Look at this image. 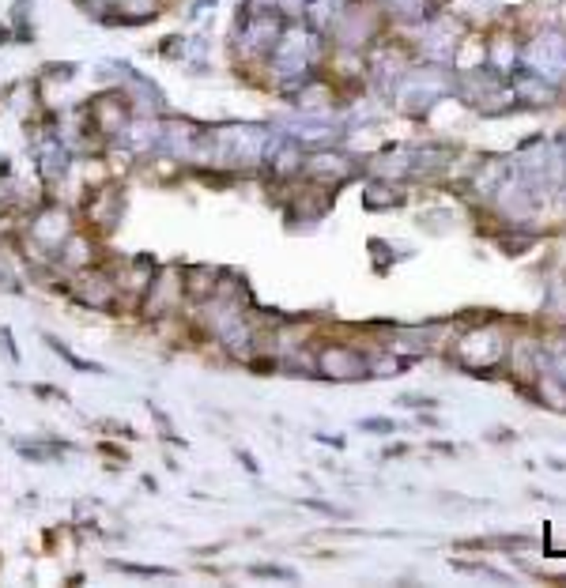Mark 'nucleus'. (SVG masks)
I'll return each mask as SVG.
<instances>
[{"mask_svg":"<svg viewBox=\"0 0 566 588\" xmlns=\"http://www.w3.org/2000/svg\"><path fill=\"white\" fill-rule=\"evenodd\" d=\"M39 159H42V174L46 177H61L65 170H68V155H65V147H61V140H49L42 151H39Z\"/></svg>","mask_w":566,"mask_h":588,"instance_id":"obj_1","label":"nucleus"},{"mask_svg":"<svg viewBox=\"0 0 566 588\" xmlns=\"http://www.w3.org/2000/svg\"><path fill=\"white\" fill-rule=\"evenodd\" d=\"M46 343H49V347H53V351H57L61 359H68L72 366H76V370H91V374H102V366H95V362H87V359H80V355H72V351H68V347H65L61 340H53V336H46Z\"/></svg>","mask_w":566,"mask_h":588,"instance_id":"obj_2","label":"nucleus"}]
</instances>
